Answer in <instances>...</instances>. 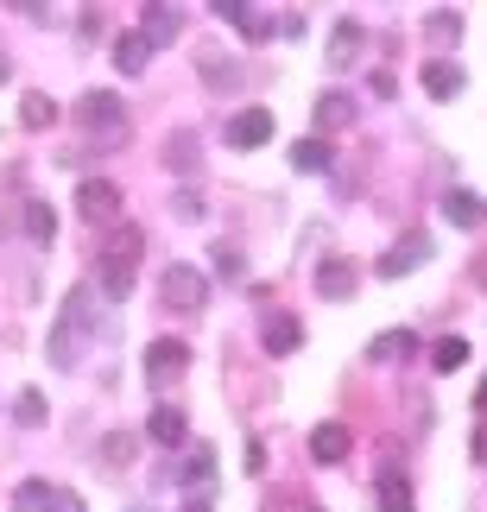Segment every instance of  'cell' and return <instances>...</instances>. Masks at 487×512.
<instances>
[{
  "label": "cell",
  "mask_w": 487,
  "mask_h": 512,
  "mask_svg": "<svg viewBox=\"0 0 487 512\" xmlns=\"http://www.w3.org/2000/svg\"><path fill=\"white\" fill-rule=\"evenodd\" d=\"M317 133H336V127H355V95H342V89H329L323 102H317Z\"/></svg>",
  "instance_id": "obj_17"
},
{
  "label": "cell",
  "mask_w": 487,
  "mask_h": 512,
  "mask_svg": "<svg viewBox=\"0 0 487 512\" xmlns=\"http://www.w3.org/2000/svg\"><path fill=\"white\" fill-rule=\"evenodd\" d=\"M140 253H146V234L133 228V222L108 234L102 260H95V285H102V298H114V304H121L127 291H133V272H140Z\"/></svg>",
  "instance_id": "obj_1"
},
{
  "label": "cell",
  "mask_w": 487,
  "mask_h": 512,
  "mask_svg": "<svg viewBox=\"0 0 487 512\" xmlns=\"http://www.w3.org/2000/svg\"><path fill=\"white\" fill-rule=\"evenodd\" d=\"M146 64H152L146 32H121V38H114V70H121V76H140Z\"/></svg>",
  "instance_id": "obj_18"
},
{
  "label": "cell",
  "mask_w": 487,
  "mask_h": 512,
  "mask_svg": "<svg viewBox=\"0 0 487 512\" xmlns=\"http://www.w3.org/2000/svg\"><path fill=\"white\" fill-rule=\"evenodd\" d=\"M317 291H323V298H336V304H348V298H355V266L329 253V260L317 266Z\"/></svg>",
  "instance_id": "obj_14"
},
{
  "label": "cell",
  "mask_w": 487,
  "mask_h": 512,
  "mask_svg": "<svg viewBox=\"0 0 487 512\" xmlns=\"http://www.w3.org/2000/svg\"><path fill=\"white\" fill-rule=\"evenodd\" d=\"M13 512H64V487H51V481H19V487H13Z\"/></svg>",
  "instance_id": "obj_13"
},
{
  "label": "cell",
  "mask_w": 487,
  "mask_h": 512,
  "mask_svg": "<svg viewBox=\"0 0 487 512\" xmlns=\"http://www.w3.org/2000/svg\"><path fill=\"white\" fill-rule=\"evenodd\" d=\"M7 76H13V64H7V51H0V83H7Z\"/></svg>",
  "instance_id": "obj_38"
},
{
  "label": "cell",
  "mask_w": 487,
  "mask_h": 512,
  "mask_svg": "<svg viewBox=\"0 0 487 512\" xmlns=\"http://www.w3.org/2000/svg\"><path fill=\"white\" fill-rule=\"evenodd\" d=\"M89 323H95V298H89V285H76L64 298V310H57V329H51V367H76V348H83Z\"/></svg>",
  "instance_id": "obj_2"
},
{
  "label": "cell",
  "mask_w": 487,
  "mask_h": 512,
  "mask_svg": "<svg viewBox=\"0 0 487 512\" xmlns=\"http://www.w3.org/2000/svg\"><path fill=\"white\" fill-rule=\"evenodd\" d=\"M165 165L184 171V177H197V133H171V140H165Z\"/></svg>",
  "instance_id": "obj_22"
},
{
  "label": "cell",
  "mask_w": 487,
  "mask_h": 512,
  "mask_svg": "<svg viewBox=\"0 0 487 512\" xmlns=\"http://www.w3.org/2000/svg\"><path fill=\"white\" fill-rule=\"evenodd\" d=\"M291 165H298V171H329L336 152H329V140H298V146H291Z\"/></svg>",
  "instance_id": "obj_26"
},
{
  "label": "cell",
  "mask_w": 487,
  "mask_h": 512,
  "mask_svg": "<svg viewBox=\"0 0 487 512\" xmlns=\"http://www.w3.org/2000/svg\"><path fill=\"white\" fill-rule=\"evenodd\" d=\"M209 13H216V19H228V26H241V19H247V7H241V0H216Z\"/></svg>",
  "instance_id": "obj_35"
},
{
  "label": "cell",
  "mask_w": 487,
  "mask_h": 512,
  "mask_svg": "<svg viewBox=\"0 0 487 512\" xmlns=\"http://www.w3.org/2000/svg\"><path fill=\"white\" fill-rule=\"evenodd\" d=\"M260 342H266V354H291V348L304 342V323H298V317H266Z\"/></svg>",
  "instance_id": "obj_21"
},
{
  "label": "cell",
  "mask_w": 487,
  "mask_h": 512,
  "mask_svg": "<svg viewBox=\"0 0 487 512\" xmlns=\"http://www.w3.org/2000/svg\"><path fill=\"white\" fill-rule=\"evenodd\" d=\"M19 222H26V234H32L38 247H45L51 234H57V215H51V203H38V196H32V203H26V215H19Z\"/></svg>",
  "instance_id": "obj_27"
},
{
  "label": "cell",
  "mask_w": 487,
  "mask_h": 512,
  "mask_svg": "<svg viewBox=\"0 0 487 512\" xmlns=\"http://www.w3.org/2000/svg\"><path fill=\"white\" fill-rule=\"evenodd\" d=\"M431 253H437V247H431V234L412 228V234H399V241L380 253V266H374V272H380V279H405V272H418L424 260H431Z\"/></svg>",
  "instance_id": "obj_5"
},
{
  "label": "cell",
  "mask_w": 487,
  "mask_h": 512,
  "mask_svg": "<svg viewBox=\"0 0 487 512\" xmlns=\"http://www.w3.org/2000/svg\"><path fill=\"white\" fill-rule=\"evenodd\" d=\"M361 38H367V32H361V19H336V38H329V64H336V70H342V64H355V57H361Z\"/></svg>",
  "instance_id": "obj_20"
},
{
  "label": "cell",
  "mask_w": 487,
  "mask_h": 512,
  "mask_svg": "<svg viewBox=\"0 0 487 512\" xmlns=\"http://www.w3.org/2000/svg\"><path fill=\"white\" fill-rule=\"evenodd\" d=\"M310 512H317V506H310Z\"/></svg>",
  "instance_id": "obj_41"
},
{
  "label": "cell",
  "mask_w": 487,
  "mask_h": 512,
  "mask_svg": "<svg viewBox=\"0 0 487 512\" xmlns=\"http://www.w3.org/2000/svg\"><path fill=\"white\" fill-rule=\"evenodd\" d=\"M184 367H190V348H184V342L159 336V342L146 348V386H171V380H184Z\"/></svg>",
  "instance_id": "obj_7"
},
{
  "label": "cell",
  "mask_w": 487,
  "mask_h": 512,
  "mask_svg": "<svg viewBox=\"0 0 487 512\" xmlns=\"http://www.w3.org/2000/svg\"><path fill=\"white\" fill-rule=\"evenodd\" d=\"M412 348H418L412 329H386V336H374V348H367V354H374V361H405Z\"/></svg>",
  "instance_id": "obj_25"
},
{
  "label": "cell",
  "mask_w": 487,
  "mask_h": 512,
  "mask_svg": "<svg viewBox=\"0 0 487 512\" xmlns=\"http://www.w3.org/2000/svg\"><path fill=\"white\" fill-rule=\"evenodd\" d=\"M146 437H152V443H165V449H178V443H190V418H184L178 405H152Z\"/></svg>",
  "instance_id": "obj_11"
},
{
  "label": "cell",
  "mask_w": 487,
  "mask_h": 512,
  "mask_svg": "<svg viewBox=\"0 0 487 512\" xmlns=\"http://www.w3.org/2000/svg\"><path fill=\"white\" fill-rule=\"evenodd\" d=\"M133 512H146V506H133Z\"/></svg>",
  "instance_id": "obj_40"
},
{
  "label": "cell",
  "mask_w": 487,
  "mask_h": 512,
  "mask_svg": "<svg viewBox=\"0 0 487 512\" xmlns=\"http://www.w3.org/2000/svg\"><path fill=\"white\" fill-rule=\"evenodd\" d=\"M76 215L95 228H114V215H121V190L108 184V177H83L76 184Z\"/></svg>",
  "instance_id": "obj_6"
},
{
  "label": "cell",
  "mask_w": 487,
  "mask_h": 512,
  "mask_svg": "<svg viewBox=\"0 0 487 512\" xmlns=\"http://www.w3.org/2000/svg\"><path fill=\"white\" fill-rule=\"evenodd\" d=\"M462 83H469V76H462L456 57H431V64H424V95H431V102H456Z\"/></svg>",
  "instance_id": "obj_9"
},
{
  "label": "cell",
  "mask_w": 487,
  "mask_h": 512,
  "mask_svg": "<svg viewBox=\"0 0 487 512\" xmlns=\"http://www.w3.org/2000/svg\"><path fill=\"white\" fill-rule=\"evenodd\" d=\"M159 291H165V304H171V310H184V317H197V310L209 304V279H203L197 266H184V260H178V266H165V285H159Z\"/></svg>",
  "instance_id": "obj_4"
},
{
  "label": "cell",
  "mask_w": 487,
  "mask_h": 512,
  "mask_svg": "<svg viewBox=\"0 0 487 512\" xmlns=\"http://www.w3.org/2000/svg\"><path fill=\"white\" fill-rule=\"evenodd\" d=\"M266 140H272V108H241L235 121H228V146H235V152H253Z\"/></svg>",
  "instance_id": "obj_8"
},
{
  "label": "cell",
  "mask_w": 487,
  "mask_h": 512,
  "mask_svg": "<svg viewBox=\"0 0 487 512\" xmlns=\"http://www.w3.org/2000/svg\"><path fill=\"white\" fill-rule=\"evenodd\" d=\"M184 487H190V500H209V487H216V449H190L184 456V475H178Z\"/></svg>",
  "instance_id": "obj_12"
},
{
  "label": "cell",
  "mask_w": 487,
  "mask_h": 512,
  "mask_svg": "<svg viewBox=\"0 0 487 512\" xmlns=\"http://www.w3.org/2000/svg\"><path fill=\"white\" fill-rule=\"evenodd\" d=\"M209 266H216L222 279H247V260H241V247H228V241H216V247H209Z\"/></svg>",
  "instance_id": "obj_30"
},
{
  "label": "cell",
  "mask_w": 487,
  "mask_h": 512,
  "mask_svg": "<svg viewBox=\"0 0 487 512\" xmlns=\"http://www.w3.org/2000/svg\"><path fill=\"white\" fill-rule=\"evenodd\" d=\"M272 32H279V19H266V13H253V7H247V19H241V38H247V45H266Z\"/></svg>",
  "instance_id": "obj_32"
},
{
  "label": "cell",
  "mask_w": 487,
  "mask_h": 512,
  "mask_svg": "<svg viewBox=\"0 0 487 512\" xmlns=\"http://www.w3.org/2000/svg\"><path fill=\"white\" fill-rule=\"evenodd\" d=\"M475 418H481V430H475V456L487 462V380H481V392H475Z\"/></svg>",
  "instance_id": "obj_34"
},
{
  "label": "cell",
  "mask_w": 487,
  "mask_h": 512,
  "mask_svg": "<svg viewBox=\"0 0 487 512\" xmlns=\"http://www.w3.org/2000/svg\"><path fill=\"white\" fill-rule=\"evenodd\" d=\"M190 512H209V500H190Z\"/></svg>",
  "instance_id": "obj_39"
},
{
  "label": "cell",
  "mask_w": 487,
  "mask_h": 512,
  "mask_svg": "<svg viewBox=\"0 0 487 512\" xmlns=\"http://www.w3.org/2000/svg\"><path fill=\"white\" fill-rule=\"evenodd\" d=\"M348 443H355V437H348V424H317V430H310V462H342L348 456Z\"/></svg>",
  "instance_id": "obj_15"
},
{
  "label": "cell",
  "mask_w": 487,
  "mask_h": 512,
  "mask_svg": "<svg viewBox=\"0 0 487 512\" xmlns=\"http://www.w3.org/2000/svg\"><path fill=\"white\" fill-rule=\"evenodd\" d=\"M102 462H108V468H121V462H133V437H127V430H114V437L102 443Z\"/></svg>",
  "instance_id": "obj_33"
},
{
  "label": "cell",
  "mask_w": 487,
  "mask_h": 512,
  "mask_svg": "<svg viewBox=\"0 0 487 512\" xmlns=\"http://www.w3.org/2000/svg\"><path fill=\"white\" fill-rule=\"evenodd\" d=\"M443 215H450L456 228H481L487 222V203H481L475 190H450V196H443Z\"/></svg>",
  "instance_id": "obj_19"
},
{
  "label": "cell",
  "mask_w": 487,
  "mask_h": 512,
  "mask_svg": "<svg viewBox=\"0 0 487 512\" xmlns=\"http://www.w3.org/2000/svg\"><path fill=\"white\" fill-rule=\"evenodd\" d=\"M475 285H487V260H475Z\"/></svg>",
  "instance_id": "obj_37"
},
{
  "label": "cell",
  "mask_w": 487,
  "mask_h": 512,
  "mask_svg": "<svg viewBox=\"0 0 487 512\" xmlns=\"http://www.w3.org/2000/svg\"><path fill=\"white\" fill-rule=\"evenodd\" d=\"M76 127L102 133V140H121V133H127V102L114 89H83V95H76Z\"/></svg>",
  "instance_id": "obj_3"
},
{
  "label": "cell",
  "mask_w": 487,
  "mask_h": 512,
  "mask_svg": "<svg viewBox=\"0 0 487 512\" xmlns=\"http://www.w3.org/2000/svg\"><path fill=\"white\" fill-rule=\"evenodd\" d=\"M424 32H431L437 45H456V38H462V13H450V7H437L431 19H424Z\"/></svg>",
  "instance_id": "obj_29"
},
{
  "label": "cell",
  "mask_w": 487,
  "mask_h": 512,
  "mask_svg": "<svg viewBox=\"0 0 487 512\" xmlns=\"http://www.w3.org/2000/svg\"><path fill=\"white\" fill-rule=\"evenodd\" d=\"M374 500H380V512H418V500H412V481H405L399 468H386V475L374 481Z\"/></svg>",
  "instance_id": "obj_16"
},
{
  "label": "cell",
  "mask_w": 487,
  "mask_h": 512,
  "mask_svg": "<svg viewBox=\"0 0 487 512\" xmlns=\"http://www.w3.org/2000/svg\"><path fill=\"white\" fill-rule=\"evenodd\" d=\"M140 32H146V45L159 51V45H171V38L184 32V13H178V7H165V0H152V7L140 13Z\"/></svg>",
  "instance_id": "obj_10"
},
{
  "label": "cell",
  "mask_w": 487,
  "mask_h": 512,
  "mask_svg": "<svg viewBox=\"0 0 487 512\" xmlns=\"http://www.w3.org/2000/svg\"><path fill=\"white\" fill-rule=\"evenodd\" d=\"M45 418H51L45 392H32V386H26V392H19V399H13V424H19V430H38Z\"/></svg>",
  "instance_id": "obj_23"
},
{
  "label": "cell",
  "mask_w": 487,
  "mask_h": 512,
  "mask_svg": "<svg viewBox=\"0 0 487 512\" xmlns=\"http://www.w3.org/2000/svg\"><path fill=\"white\" fill-rule=\"evenodd\" d=\"M203 76H209V89H235L241 83V64H222L216 51H203Z\"/></svg>",
  "instance_id": "obj_31"
},
{
  "label": "cell",
  "mask_w": 487,
  "mask_h": 512,
  "mask_svg": "<svg viewBox=\"0 0 487 512\" xmlns=\"http://www.w3.org/2000/svg\"><path fill=\"white\" fill-rule=\"evenodd\" d=\"M178 215H184V222H197V215H203V203H197V190H184V196H178Z\"/></svg>",
  "instance_id": "obj_36"
},
{
  "label": "cell",
  "mask_w": 487,
  "mask_h": 512,
  "mask_svg": "<svg viewBox=\"0 0 487 512\" xmlns=\"http://www.w3.org/2000/svg\"><path fill=\"white\" fill-rule=\"evenodd\" d=\"M51 121H57V102H51V95H38V89H32V95H26V102H19V127H32V133H45Z\"/></svg>",
  "instance_id": "obj_24"
},
{
  "label": "cell",
  "mask_w": 487,
  "mask_h": 512,
  "mask_svg": "<svg viewBox=\"0 0 487 512\" xmlns=\"http://www.w3.org/2000/svg\"><path fill=\"white\" fill-rule=\"evenodd\" d=\"M462 361H469V342H462V336H443V342L431 348V367H437V373H456Z\"/></svg>",
  "instance_id": "obj_28"
}]
</instances>
